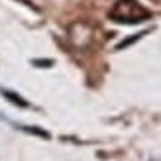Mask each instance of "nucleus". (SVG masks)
Segmentation results:
<instances>
[{
  "mask_svg": "<svg viewBox=\"0 0 161 161\" xmlns=\"http://www.w3.org/2000/svg\"><path fill=\"white\" fill-rule=\"evenodd\" d=\"M108 18L118 24H140L151 18V12L138 0H116L110 8Z\"/></svg>",
  "mask_w": 161,
  "mask_h": 161,
  "instance_id": "f257e3e1",
  "label": "nucleus"
}]
</instances>
